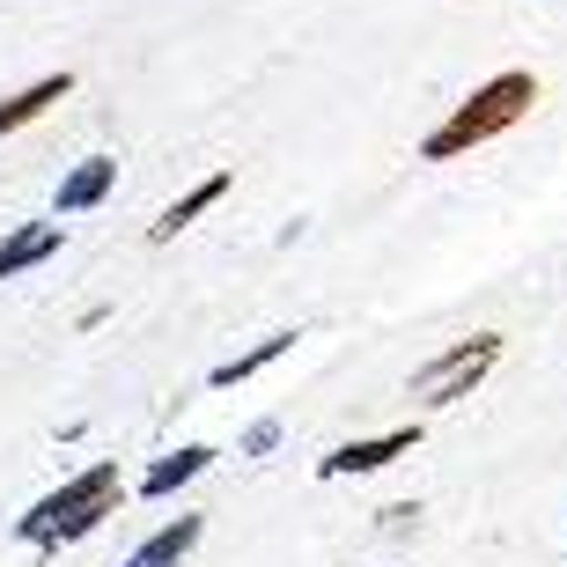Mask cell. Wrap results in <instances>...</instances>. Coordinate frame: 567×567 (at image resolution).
<instances>
[{"label":"cell","instance_id":"6da1fadb","mask_svg":"<svg viewBox=\"0 0 567 567\" xmlns=\"http://www.w3.org/2000/svg\"><path fill=\"white\" fill-rule=\"evenodd\" d=\"M538 104V82H530L524 66H508V74H494L486 89H472V104H457L450 118H442L435 133L421 141L427 163H457V155H472L480 141H494V133H508L524 111Z\"/></svg>","mask_w":567,"mask_h":567},{"label":"cell","instance_id":"7a4b0ae2","mask_svg":"<svg viewBox=\"0 0 567 567\" xmlns=\"http://www.w3.org/2000/svg\"><path fill=\"white\" fill-rule=\"evenodd\" d=\"M111 508H118V464H89V472H74L60 494H44L16 530L30 538V546H66V538H89Z\"/></svg>","mask_w":567,"mask_h":567},{"label":"cell","instance_id":"3957f363","mask_svg":"<svg viewBox=\"0 0 567 567\" xmlns=\"http://www.w3.org/2000/svg\"><path fill=\"white\" fill-rule=\"evenodd\" d=\"M494 361H502V332L457 339V347H442L435 361H421V369H413V399H421V405H457V399H472Z\"/></svg>","mask_w":567,"mask_h":567},{"label":"cell","instance_id":"277c9868","mask_svg":"<svg viewBox=\"0 0 567 567\" xmlns=\"http://www.w3.org/2000/svg\"><path fill=\"white\" fill-rule=\"evenodd\" d=\"M421 442V427H391V435H369V442H339L332 457H324V480H347V472H377V464L405 457Z\"/></svg>","mask_w":567,"mask_h":567},{"label":"cell","instance_id":"5b68a950","mask_svg":"<svg viewBox=\"0 0 567 567\" xmlns=\"http://www.w3.org/2000/svg\"><path fill=\"white\" fill-rule=\"evenodd\" d=\"M60 251V221H30V229L0 236V280L30 274V266H44V258Z\"/></svg>","mask_w":567,"mask_h":567},{"label":"cell","instance_id":"8992f818","mask_svg":"<svg viewBox=\"0 0 567 567\" xmlns=\"http://www.w3.org/2000/svg\"><path fill=\"white\" fill-rule=\"evenodd\" d=\"M111 185H118V163H111V155H89V163H74V169L60 177V214L96 207V199H104Z\"/></svg>","mask_w":567,"mask_h":567},{"label":"cell","instance_id":"52a82bcc","mask_svg":"<svg viewBox=\"0 0 567 567\" xmlns=\"http://www.w3.org/2000/svg\"><path fill=\"white\" fill-rule=\"evenodd\" d=\"M66 89H74V74H44V82H30L22 96H8V104H0V133H22L30 118H44V111L60 104Z\"/></svg>","mask_w":567,"mask_h":567},{"label":"cell","instance_id":"ba28073f","mask_svg":"<svg viewBox=\"0 0 567 567\" xmlns=\"http://www.w3.org/2000/svg\"><path fill=\"white\" fill-rule=\"evenodd\" d=\"M221 192H229V169H214V177H199V185H192L185 199H177V207H169L163 221H155V229H147V244H169V236L185 229V221H199V214H207L214 199H221Z\"/></svg>","mask_w":567,"mask_h":567},{"label":"cell","instance_id":"9c48e42d","mask_svg":"<svg viewBox=\"0 0 567 567\" xmlns=\"http://www.w3.org/2000/svg\"><path fill=\"white\" fill-rule=\"evenodd\" d=\"M192 546H199V516H177V524H163V530H155V538H147V546L133 553L126 567H177Z\"/></svg>","mask_w":567,"mask_h":567},{"label":"cell","instance_id":"30bf717a","mask_svg":"<svg viewBox=\"0 0 567 567\" xmlns=\"http://www.w3.org/2000/svg\"><path fill=\"white\" fill-rule=\"evenodd\" d=\"M288 347H295V332H274V339H258V347H251V354H236V361H221V369H214V391H236V383H244V377H258V369H266V361H280V354H288Z\"/></svg>","mask_w":567,"mask_h":567},{"label":"cell","instance_id":"8fae6325","mask_svg":"<svg viewBox=\"0 0 567 567\" xmlns=\"http://www.w3.org/2000/svg\"><path fill=\"white\" fill-rule=\"evenodd\" d=\"M207 457H214V450H199V442H192V450H177V457H163V464L141 480V494H169V486L199 480V472H207Z\"/></svg>","mask_w":567,"mask_h":567},{"label":"cell","instance_id":"7c38bea8","mask_svg":"<svg viewBox=\"0 0 567 567\" xmlns=\"http://www.w3.org/2000/svg\"><path fill=\"white\" fill-rule=\"evenodd\" d=\"M274 442H280V421H258L251 435H244V450H251V457H266V450H274Z\"/></svg>","mask_w":567,"mask_h":567}]
</instances>
